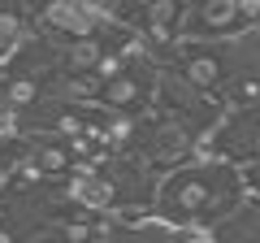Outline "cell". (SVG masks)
Segmentation results:
<instances>
[{
	"label": "cell",
	"instance_id": "1",
	"mask_svg": "<svg viewBox=\"0 0 260 243\" xmlns=\"http://www.w3.org/2000/svg\"><path fill=\"white\" fill-rule=\"evenodd\" d=\"M243 208H247L243 169L213 157H200L165 174L152 200V217H160L165 226H213V230Z\"/></svg>",
	"mask_w": 260,
	"mask_h": 243
},
{
	"label": "cell",
	"instance_id": "2",
	"mask_svg": "<svg viewBox=\"0 0 260 243\" xmlns=\"http://www.w3.org/2000/svg\"><path fill=\"white\" fill-rule=\"evenodd\" d=\"M200 157L230 161L239 169L260 161V109H225L217 131L200 143Z\"/></svg>",
	"mask_w": 260,
	"mask_h": 243
}]
</instances>
